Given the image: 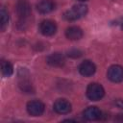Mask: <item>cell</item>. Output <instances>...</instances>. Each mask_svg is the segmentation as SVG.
Segmentation results:
<instances>
[{"label": "cell", "mask_w": 123, "mask_h": 123, "mask_svg": "<svg viewBox=\"0 0 123 123\" xmlns=\"http://www.w3.org/2000/svg\"><path fill=\"white\" fill-rule=\"evenodd\" d=\"M86 12H87V7L86 5L77 4L63 13V18L67 21H75L86 15Z\"/></svg>", "instance_id": "1"}, {"label": "cell", "mask_w": 123, "mask_h": 123, "mask_svg": "<svg viewBox=\"0 0 123 123\" xmlns=\"http://www.w3.org/2000/svg\"><path fill=\"white\" fill-rule=\"evenodd\" d=\"M105 94L104 87L98 83H91L86 87V96L91 101H98Z\"/></svg>", "instance_id": "2"}, {"label": "cell", "mask_w": 123, "mask_h": 123, "mask_svg": "<svg viewBox=\"0 0 123 123\" xmlns=\"http://www.w3.org/2000/svg\"><path fill=\"white\" fill-rule=\"evenodd\" d=\"M45 106L39 100H32L27 103V111L33 116H39L44 112Z\"/></svg>", "instance_id": "3"}, {"label": "cell", "mask_w": 123, "mask_h": 123, "mask_svg": "<svg viewBox=\"0 0 123 123\" xmlns=\"http://www.w3.org/2000/svg\"><path fill=\"white\" fill-rule=\"evenodd\" d=\"M108 79L113 83H120L123 81V67L117 64L111 65L107 72Z\"/></svg>", "instance_id": "4"}, {"label": "cell", "mask_w": 123, "mask_h": 123, "mask_svg": "<svg viewBox=\"0 0 123 123\" xmlns=\"http://www.w3.org/2000/svg\"><path fill=\"white\" fill-rule=\"evenodd\" d=\"M39 31L43 36L50 37L53 36L57 31V25L54 21L50 19H46L40 22L39 24Z\"/></svg>", "instance_id": "5"}, {"label": "cell", "mask_w": 123, "mask_h": 123, "mask_svg": "<svg viewBox=\"0 0 123 123\" xmlns=\"http://www.w3.org/2000/svg\"><path fill=\"white\" fill-rule=\"evenodd\" d=\"M54 111L60 114H66L71 111V104L66 99H58L54 103Z\"/></svg>", "instance_id": "6"}, {"label": "cell", "mask_w": 123, "mask_h": 123, "mask_svg": "<svg viewBox=\"0 0 123 123\" xmlns=\"http://www.w3.org/2000/svg\"><path fill=\"white\" fill-rule=\"evenodd\" d=\"M15 10L19 17L21 18H27L31 14V6L26 0H18L15 6Z\"/></svg>", "instance_id": "7"}, {"label": "cell", "mask_w": 123, "mask_h": 123, "mask_svg": "<svg viewBox=\"0 0 123 123\" xmlns=\"http://www.w3.org/2000/svg\"><path fill=\"white\" fill-rule=\"evenodd\" d=\"M95 71H96V66L90 61H85L81 62V64L79 65V72L81 75L85 77L92 76L95 73Z\"/></svg>", "instance_id": "8"}, {"label": "cell", "mask_w": 123, "mask_h": 123, "mask_svg": "<svg viewBox=\"0 0 123 123\" xmlns=\"http://www.w3.org/2000/svg\"><path fill=\"white\" fill-rule=\"evenodd\" d=\"M46 61H47V63L53 67H61L65 62V59L63 55L61 53H53L49 55Z\"/></svg>", "instance_id": "9"}, {"label": "cell", "mask_w": 123, "mask_h": 123, "mask_svg": "<svg viewBox=\"0 0 123 123\" xmlns=\"http://www.w3.org/2000/svg\"><path fill=\"white\" fill-rule=\"evenodd\" d=\"M84 117L86 119V120H89V121H94V120H98L100 117H101V111L95 107V106H91V107H88L86 108L84 112Z\"/></svg>", "instance_id": "10"}, {"label": "cell", "mask_w": 123, "mask_h": 123, "mask_svg": "<svg viewBox=\"0 0 123 123\" xmlns=\"http://www.w3.org/2000/svg\"><path fill=\"white\" fill-rule=\"evenodd\" d=\"M65 37L70 40H78L83 37V31L80 27L70 26L65 31Z\"/></svg>", "instance_id": "11"}, {"label": "cell", "mask_w": 123, "mask_h": 123, "mask_svg": "<svg viewBox=\"0 0 123 123\" xmlns=\"http://www.w3.org/2000/svg\"><path fill=\"white\" fill-rule=\"evenodd\" d=\"M37 9L40 13H49L55 9V3L52 0H41L37 5Z\"/></svg>", "instance_id": "12"}, {"label": "cell", "mask_w": 123, "mask_h": 123, "mask_svg": "<svg viewBox=\"0 0 123 123\" xmlns=\"http://www.w3.org/2000/svg\"><path fill=\"white\" fill-rule=\"evenodd\" d=\"M1 72L3 76L10 77L13 73V67L12 63L8 61H2L1 62Z\"/></svg>", "instance_id": "13"}, {"label": "cell", "mask_w": 123, "mask_h": 123, "mask_svg": "<svg viewBox=\"0 0 123 123\" xmlns=\"http://www.w3.org/2000/svg\"><path fill=\"white\" fill-rule=\"evenodd\" d=\"M8 22H9L8 12L5 10V8H1V11H0V28L2 31H4L5 28L8 26Z\"/></svg>", "instance_id": "14"}, {"label": "cell", "mask_w": 123, "mask_h": 123, "mask_svg": "<svg viewBox=\"0 0 123 123\" xmlns=\"http://www.w3.org/2000/svg\"><path fill=\"white\" fill-rule=\"evenodd\" d=\"M68 56L72 58H79L80 56H82V52L79 50H71L68 52Z\"/></svg>", "instance_id": "15"}, {"label": "cell", "mask_w": 123, "mask_h": 123, "mask_svg": "<svg viewBox=\"0 0 123 123\" xmlns=\"http://www.w3.org/2000/svg\"><path fill=\"white\" fill-rule=\"evenodd\" d=\"M115 105L119 109H123V100H116L115 101Z\"/></svg>", "instance_id": "16"}, {"label": "cell", "mask_w": 123, "mask_h": 123, "mask_svg": "<svg viewBox=\"0 0 123 123\" xmlns=\"http://www.w3.org/2000/svg\"><path fill=\"white\" fill-rule=\"evenodd\" d=\"M77 1H80V2H86V1H87V0H77Z\"/></svg>", "instance_id": "17"}]
</instances>
